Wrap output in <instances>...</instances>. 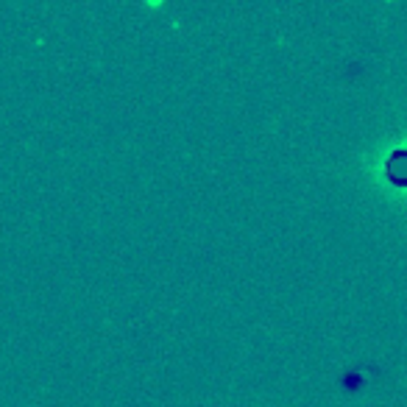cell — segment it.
I'll return each instance as SVG.
<instances>
[{"label":"cell","instance_id":"obj_1","mask_svg":"<svg viewBox=\"0 0 407 407\" xmlns=\"http://www.w3.org/2000/svg\"><path fill=\"white\" fill-rule=\"evenodd\" d=\"M388 176L396 184H407V151H396L388 159Z\"/></svg>","mask_w":407,"mask_h":407}]
</instances>
